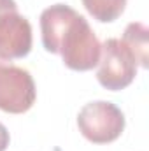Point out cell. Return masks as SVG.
I'll list each match as a JSON object with an SVG mask.
<instances>
[{"instance_id": "cell-1", "label": "cell", "mask_w": 149, "mask_h": 151, "mask_svg": "<svg viewBox=\"0 0 149 151\" xmlns=\"http://www.w3.org/2000/svg\"><path fill=\"white\" fill-rule=\"evenodd\" d=\"M42 46L60 55L70 70L86 72L98 65L102 44L88 19L65 4H54L40 14Z\"/></svg>"}, {"instance_id": "cell-2", "label": "cell", "mask_w": 149, "mask_h": 151, "mask_svg": "<svg viewBox=\"0 0 149 151\" xmlns=\"http://www.w3.org/2000/svg\"><path fill=\"white\" fill-rule=\"evenodd\" d=\"M79 132L93 144H109L125 130V114L107 100L86 104L77 114Z\"/></svg>"}, {"instance_id": "cell-3", "label": "cell", "mask_w": 149, "mask_h": 151, "mask_svg": "<svg viewBox=\"0 0 149 151\" xmlns=\"http://www.w3.org/2000/svg\"><path fill=\"white\" fill-rule=\"evenodd\" d=\"M137 62L121 39H107L102 44L97 79L111 91L125 90L137 76Z\"/></svg>"}, {"instance_id": "cell-4", "label": "cell", "mask_w": 149, "mask_h": 151, "mask_svg": "<svg viewBox=\"0 0 149 151\" xmlns=\"http://www.w3.org/2000/svg\"><path fill=\"white\" fill-rule=\"evenodd\" d=\"M37 99V90L32 74L0 60V111L9 114H23L32 109Z\"/></svg>"}, {"instance_id": "cell-5", "label": "cell", "mask_w": 149, "mask_h": 151, "mask_svg": "<svg viewBox=\"0 0 149 151\" xmlns=\"http://www.w3.org/2000/svg\"><path fill=\"white\" fill-rule=\"evenodd\" d=\"M32 25L14 0H0V60L25 58L32 51Z\"/></svg>"}, {"instance_id": "cell-6", "label": "cell", "mask_w": 149, "mask_h": 151, "mask_svg": "<svg viewBox=\"0 0 149 151\" xmlns=\"http://www.w3.org/2000/svg\"><path fill=\"white\" fill-rule=\"evenodd\" d=\"M123 44L130 49L133 55L137 65L142 69H148L149 65V30L140 21H133L125 28L123 34Z\"/></svg>"}, {"instance_id": "cell-7", "label": "cell", "mask_w": 149, "mask_h": 151, "mask_svg": "<svg viewBox=\"0 0 149 151\" xmlns=\"http://www.w3.org/2000/svg\"><path fill=\"white\" fill-rule=\"evenodd\" d=\"M84 9L100 23L117 19L126 7V0H82Z\"/></svg>"}, {"instance_id": "cell-8", "label": "cell", "mask_w": 149, "mask_h": 151, "mask_svg": "<svg viewBox=\"0 0 149 151\" xmlns=\"http://www.w3.org/2000/svg\"><path fill=\"white\" fill-rule=\"evenodd\" d=\"M9 141H11V135L5 128V125L0 123V151H5L9 146Z\"/></svg>"}]
</instances>
